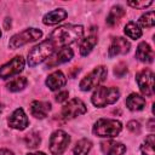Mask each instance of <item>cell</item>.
<instances>
[{
	"label": "cell",
	"instance_id": "6da1fadb",
	"mask_svg": "<svg viewBox=\"0 0 155 155\" xmlns=\"http://www.w3.org/2000/svg\"><path fill=\"white\" fill-rule=\"evenodd\" d=\"M84 34V28L82 25H73V24H65L56 28L48 40L54 45V47H65L69 44L75 42L78 39H80Z\"/></svg>",
	"mask_w": 155,
	"mask_h": 155
},
{
	"label": "cell",
	"instance_id": "7a4b0ae2",
	"mask_svg": "<svg viewBox=\"0 0 155 155\" xmlns=\"http://www.w3.org/2000/svg\"><path fill=\"white\" fill-rule=\"evenodd\" d=\"M54 45L51 42V40H45L40 42L39 45L34 46L31 51L28 53V64L30 67H35L36 64L45 61L47 57H50L54 52Z\"/></svg>",
	"mask_w": 155,
	"mask_h": 155
},
{
	"label": "cell",
	"instance_id": "3957f363",
	"mask_svg": "<svg viewBox=\"0 0 155 155\" xmlns=\"http://www.w3.org/2000/svg\"><path fill=\"white\" fill-rule=\"evenodd\" d=\"M120 97V92L116 87H98L92 94V103L96 107L103 108L105 105L115 103Z\"/></svg>",
	"mask_w": 155,
	"mask_h": 155
},
{
	"label": "cell",
	"instance_id": "277c9868",
	"mask_svg": "<svg viewBox=\"0 0 155 155\" xmlns=\"http://www.w3.org/2000/svg\"><path fill=\"white\" fill-rule=\"evenodd\" d=\"M122 126L117 120L99 119L93 126V133L98 137H115L120 133Z\"/></svg>",
	"mask_w": 155,
	"mask_h": 155
},
{
	"label": "cell",
	"instance_id": "5b68a950",
	"mask_svg": "<svg viewBox=\"0 0 155 155\" xmlns=\"http://www.w3.org/2000/svg\"><path fill=\"white\" fill-rule=\"evenodd\" d=\"M42 35L41 30L40 29H36V28H28L16 35H13L11 39H10V42H8V46L12 50H16L28 42H33V41H36L38 39H40Z\"/></svg>",
	"mask_w": 155,
	"mask_h": 155
},
{
	"label": "cell",
	"instance_id": "8992f818",
	"mask_svg": "<svg viewBox=\"0 0 155 155\" xmlns=\"http://www.w3.org/2000/svg\"><path fill=\"white\" fill-rule=\"evenodd\" d=\"M107 68L101 65V67H97L94 68L90 74H87L81 81H80V88L82 91H90L92 90L93 87H96L97 85H99L102 81L105 80L107 78Z\"/></svg>",
	"mask_w": 155,
	"mask_h": 155
},
{
	"label": "cell",
	"instance_id": "52a82bcc",
	"mask_svg": "<svg viewBox=\"0 0 155 155\" xmlns=\"http://www.w3.org/2000/svg\"><path fill=\"white\" fill-rule=\"evenodd\" d=\"M70 142V137L62 130L54 131L50 137V151L53 155H62Z\"/></svg>",
	"mask_w": 155,
	"mask_h": 155
},
{
	"label": "cell",
	"instance_id": "ba28073f",
	"mask_svg": "<svg viewBox=\"0 0 155 155\" xmlns=\"http://www.w3.org/2000/svg\"><path fill=\"white\" fill-rule=\"evenodd\" d=\"M137 84L139 90L145 96H153L154 92V74L150 69H143L137 75Z\"/></svg>",
	"mask_w": 155,
	"mask_h": 155
},
{
	"label": "cell",
	"instance_id": "9c48e42d",
	"mask_svg": "<svg viewBox=\"0 0 155 155\" xmlns=\"http://www.w3.org/2000/svg\"><path fill=\"white\" fill-rule=\"evenodd\" d=\"M23 68H24V59H23V57L16 56L8 63L4 64L0 68V78L1 79L11 78L12 75H16V74L21 73L23 70Z\"/></svg>",
	"mask_w": 155,
	"mask_h": 155
},
{
	"label": "cell",
	"instance_id": "30bf717a",
	"mask_svg": "<svg viewBox=\"0 0 155 155\" xmlns=\"http://www.w3.org/2000/svg\"><path fill=\"white\" fill-rule=\"evenodd\" d=\"M86 113V105L82 101L74 98L71 101H69L62 109V115L64 119H73L76 117L78 115H82Z\"/></svg>",
	"mask_w": 155,
	"mask_h": 155
},
{
	"label": "cell",
	"instance_id": "8fae6325",
	"mask_svg": "<svg viewBox=\"0 0 155 155\" xmlns=\"http://www.w3.org/2000/svg\"><path fill=\"white\" fill-rule=\"evenodd\" d=\"M73 54H74V52H73L71 48H69L67 46L65 47H62L59 51L53 52L50 56V58L47 61V67L52 68V67H56L58 64L65 63V62H68V61H70L73 58Z\"/></svg>",
	"mask_w": 155,
	"mask_h": 155
},
{
	"label": "cell",
	"instance_id": "7c38bea8",
	"mask_svg": "<svg viewBox=\"0 0 155 155\" xmlns=\"http://www.w3.org/2000/svg\"><path fill=\"white\" fill-rule=\"evenodd\" d=\"M29 124V120L22 108L16 109L8 117V126L16 130H24Z\"/></svg>",
	"mask_w": 155,
	"mask_h": 155
},
{
	"label": "cell",
	"instance_id": "4fadbf2b",
	"mask_svg": "<svg viewBox=\"0 0 155 155\" xmlns=\"http://www.w3.org/2000/svg\"><path fill=\"white\" fill-rule=\"evenodd\" d=\"M130 42L124 39V38H115L109 47V51H108V54L109 57H114V56H117V54H125L130 51Z\"/></svg>",
	"mask_w": 155,
	"mask_h": 155
},
{
	"label": "cell",
	"instance_id": "5bb4252c",
	"mask_svg": "<svg viewBox=\"0 0 155 155\" xmlns=\"http://www.w3.org/2000/svg\"><path fill=\"white\" fill-rule=\"evenodd\" d=\"M97 41H98V38H97L96 28H92L90 30V34L86 38H84L81 44H80V53L82 56H87L92 51V48L96 46Z\"/></svg>",
	"mask_w": 155,
	"mask_h": 155
},
{
	"label": "cell",
	"instance_id": "9a60e30c",
	"mask_svg": "<svg viewBox=\"0 0 155 155\" xmlns=\"http://www.w3.org/2000/svg\"><path fill=\"white\" fill-rule=\"evenodd\" d=\"M101 149L105 155H122L126 151V147L122 143L107 140L101 143Z\"/></svg>",
	"mask_w": 155,
	"mask_h": 155
},
{
	"label": "cell",
	"instance_id": "2e32d148",
	"mask_svg": "<svg viewBox=\"0 0 155 155\" xmlns=\"http://www.w3.org/2000/svg\"><path fill=\"white\" fill-rule=\"evenodd\" d=\"M67 84V79L65 76L63 75L62 71L57 70V71H53L52 74H50L46 79V85L47 87L51 90V91H56V90H59L61 87H63L64 85Z\"/></svg>",
	"mask_w": 155,
	"mask_h": 155
},
{
	"label": "cell",
	"instance_id": "e0dca14e",
	"mask_svg": "<svg viewBox=\"0 0 155 155\" xmlns=\"http://www.w3.org/2000/svg\"><path fill=\"white\" fill-rule=\"evenodd\" d=\"M50 110H51V104L48 102L34 101L30 104V113L33 116H35L38 119H44Z\"/></svg>",
	"mask_w": 155,
	"mask_h": 155
},
{
	"label": "cell",
	"instance_id": "ac0fdd59",
	"mask_svg": "<svg viewBox=\"0 0 155 155\" xmlns=\"http://www.w3.org/2000/svg\"><path fill=\"white\" fill-rule=\"evenodd\" d=\"M67 16H68V13H67L65 10H63V8H57V10H53V11L46 13V15L44 16L42 22H44L45 24H48V25H51V24H57V23L62 22L63 19H65Z\"/></svg>",
	"mask_w": 155,
	"mask_h": 155
},
{
	"label": "cell",
	"instance_id": "d6986e66",
	"mask_svg": "<svg viewBox=\"0 0 155 155\" xmlns=\"http://www.w3.org/2000/svg\"><path fill=\"white\" fill-rule=\"evenodd\" d=\"M136 57H137L140 62L150 63V62H153L154 53H153V50L150 48V46H149L147 42H140V44L138 45V47H137Z\"/></svg>",
	"mask_w": 155,
	"mask_h": 155
},
{
	"label": "cell",
	"instance_id": "ffe728a7",
	"mask_svg": "<svg viewBox=\"0 0 155 155\" xmlns=\"http://www.w3.org/2000/svg\"><path fill=\"white\" fill-rule=\"evenodd\" d=\"M126 105L130 110H142L145 107V99L137 93H131L126 98Z\"/></svg>",
	"mask_w": 155,
	"mask_h": 155
},
{
	"label": "cell",
	"instance_id": "44dd1931",
	"mask_svg": "<svg viewBox=\"0 0 155 155\" xmlns=\"http://www.w3.org/2000/svg\"><path fill=\"white\" fill-rule=\"evenodd\" d=\"M124 15H125V10L121 6H114L107 17V23L109 25H115Z\"/></svg>",
	"mask_w": 155,
	"mask_h": 155
},
{
	"label": "cell",
	"instance_id": "7402d4cb",
	"mask_svg": "<svg viewBox=\"0 0 155 155\" xmlns=\"http://www.w3.org/2000/svg\"><path fill=\"white\" fill-rule=\"evenodd\" d=\"M91 148H92V143L88 139L86 138L80 139L74 147V155H87Z\"/></svg>",
	"mask_w": 155,
	"mask_h": 155
},
{
	"label": "cell",
	"instance_id": "603a6c76",
	"mask_svg": "<svg viewBox=\"0 0 155 155\" xmlns=\"http://www.w3.org/2000/svg\"><path fill=\"white\" fill-rule=\"evenodd\" d=\"M124 31H125V34L128 38H131L133 40H136V39H138V38L142 36V30L139 29V27L134 22H128L125 25V30Z\"/></svg>",
	"mask_w": 155,
	"mask_h": 155
},
{
	"label": "cell",
	"instance_id": "cb8c5ba5",
	"mask_svg": "<svg viewBox=\"0 0 155 155\" xmlns=\"http://www.w3.org/2000/svg\"><path fill=\"white\" fill-rule=\"evenodd\" d=\"M27 79L23 78V76H18V78H15L13 80H11L6 86L10 91L12 92H17V91H21L23 90L25 86H27Z\"/></svg>",
	"mask_w": 155,
	"mask_h": 155
},
{
	"label": "cell",
	"instance_id": "d4e9b609",
	"mask_svg": "<svg viewBox=\"0 0 155 155\" xmlns=\"http://www.w3.org/2000/svg\"><path fill=\"white\" fill-rule=\"evenodd\" d=\"M140 151L143 155H155V153H154V134H149L145 138V142L140 147Z\"/></svg>",
	"mask_w": 155,
	"mask_h": 155
},
{
	"label": "cell",
	"instance_id": "484cf974",
	"mask_svg": "<svg viewBox=\"0 0 155 155\" xmlns=\"http://www.w3.org/2000/svg\"><path fill=\"white\" fill-rule=\"evenodd\" d=\"M24 142H25V144H27L28 148L35 149V148L40 144V136H39V133H36V132H30V133L25 134Z\"/></svg>",
	"mask_w": 155,
	"mask_h": 155
},
{
	"label": "cell",
	"instance_id": "4316f807",
	"mask_svg": "<svg viewBox=\"0 0 155 155\" xmlns=\"http://www.w3.org/2000/svg\"><path fill=\"white\" fill-rule=\"evenodd\" d=\"M139 24L142 27H145V28H151L155 24V13H154V11H150V12H147L145 15H143L139 18Z\"/></svg>",
	"mask_w": 155,
	"mask_h": 155
},
{
	"label": "cell",
	"instance_id": "83f0119b",
	"mask_svg": "<svg viewBox=\"0 0 155 155\" xmlns=\"http://www.w3.org/2000/svg\"><path fill=\"white\" fill-rule=\"evenodd\" d=\"M153 1H128V5L136 8H144L149 5H151Z\"/></svg>",
	"mask_w": 155,
	"mask_h": 155
},
{
	"label": "cell",
	"instance_id": "f1b7e54d",
	"mask_svg": "<svg viewBox=\"0 0 155 155\" xmlns=\"http://www.w3.org/2000/svg\"><path fill=\"white\" fill-rule=\"evenodd\" d=\"M127 128L132 133H139V131H140V124L138 121H134V120L133 121H130L127 124Z\"/></svg>",
	"mask_w": 155,
	"mask_h": 155
},
{
	"label": "cell",
	"instance_id": "f546056e",
	"mask_svg": "<svg viewBox=\"0 0 155 155\" xmlns=\"http://www.w3.org/2000/svg\"><path fill=\"white\" fill-rule=\"evenodd\" d=\"M127 73V68H126V65L124 64V63H120L115 69H114V74L116 75V76H124L125 74Z\"/></svg>",
	"mask_w": 155,
	"mask_h": 155
},
{
	"label": "cell",
	"instance_id": "4dcf8cb0",
	"mask_svg": "<svg viewBox=\"0 0 155 155\" xmlns=\"http://www.w3.org/2000/svg\"><path fill=\"white\" fill-rule=\"evenodd\" d=\"M68 92L67 91H62V92H59L57 96H56V101L58 102V103H61V102H64L65 99H68Z\"/></svg>",
	"mask_w": 155,
	"mask_h": 155
},
{
	"label": "cell",
	"instance_id": "1f68e13d",
	"mask_svg": "<svg viewBox=\"0 0 155 155\" xmlns=\"http://www.w3.org/2000/svg\"><path fill=\"white\" fill-rule=\"evenodd\" d=\"M10 27H11V19H10V18H5V22H4V28H5L6 30H8V29H10Z\"/></svg>",
	"mask_w": 155,
	"mask_h": 155
},
{
	"label": "cell",
	"instance_id": "d6a6232c",
	"mask_svg": "<svg viewBox=\"0 0 155 155\" xmlns=\"http://www.w3.org/2000/svg\"><path fill=\"white\" fill-rule=\"evenodd\" d=\"M0 155H13V153L7 150V149H1L0 150Z\"/></svg>",
	"mask_w": 155,
	"mask_h": 155
},
{
	"label": "cell",
	"instance_id": "836d02e7",
	"mask_svg": "<svg viewBox=\"0 0 155 155\" xmlns=\"http://www.w3.org/2000/svg\"><path fill=\"white\" fill-rule=\"evenodd\" d=\"M149 130L154 131V119H150V121H149Z\"/></svg>",
	"mask_w": 155,
	"mask_h": 155
},
{
	"label": "cell",
	"instance_id": "e575fe53",
	"mask_svg": "<svg viewBox=\"0 0 155 155\" xmlns=\"http://www.w3.org/2000/svg\"><path fill=\"white\" fill-rule=\"evenodd\" d=\"M28 155H46V154H45V153L39 151V153H30V154H28Z\"/></svg>",
	"mask_w": 155,
	"mask_h": 155
},
{
	"label": "cell",
	"instance_id": "d590c367",
	"mask_svg": "<svg viewBox=\"0 0 155 155\" xmlns=\"http://www.w3.org/2000/svg\"><path fill=\"white\" fill-rule=\"evenodd\" d=\"M2 109H4V105H2V103H0V113L2 111Z\"/></svg>",
	"mask_w": 155,
	"mask_h": 155
},
{
	"label": "cell",
	"instance_id": "8d00e7d4",
	"mask_svg": "<svg viewBox=\"0 0 155 155\" xmlns=\"http://www.w3.org/2000/svg\"><path fill=\"white\" fill-rule=\"evenodd\" d=\"M0 36H1V30H0Z\"/></svg>",
	"mask_w": 155,
	"mask_h": 155
}]
</instances>
